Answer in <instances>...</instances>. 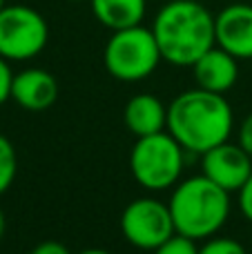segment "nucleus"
Here are the masks:
<instances>
[{"instance_id":"nucleus-1","label":"nucleus","mask_w":252,"mask_h":254,"mask_svg":"<svg viewBox=\"0 0 252 254\" xmlns=\"http://www.w3.org/2000/svg\"><path fill=\"white\" fill-rule=\"evenodd\" d=\"M235 125L230 103L223 94L208 89H188L168 105V131L186 152L205 154L228 140Z\"/></svg>"},{"instance_id":"nucleus-2","label":"nucleus","mask_w":252,"mask_h":254,"mask_svg":"<svg viewBox=\"0 0 252 254\" xmlns=\"http://www.w3.org/2000/svg\"><path fill=\"white\" fill-rule=\"evenodd\" d=\"M161 58L174 67H192L210 47L217 45L214 16L196 0H170L154 18Z\"/></svg>"},{"instance_id":"nucleus-3","label":"nucleus","mask_w":252,"mask_h":254,"mask_svg":"<svg viewBox=\"0 0 252 254\" xmlns=\"http://www.w3.org/2000/svg\"><path fill=\"white\" fill-rule=\"evenodd\" d=\"M174 230L188 239H210L230 216V192L210 181L205 174L186 179L170 196Z\"/></svg>"},{"instance_id":"nucleus-4","label":"nucleus","mask_w":252,"mask_h":254,"mask_svg":"<svg viewBox=\"0 0 252 254\" xmlns=\"http://www.w3.org/2000/svg\"><path fill=\"white\" fill-rule=\"evenodd\" d=\"M186 149L170 131L136 138L129 154V167L138 185L150 192L174 188L181 179Z\"/></svg>"},{"instance_id":"nucleus-5","label":"nucleus","mask_w":252,"mask_h":254,"mask_svg":"<svg viewBox=\"0 0 252 254\" xmlns=\"http://www.w3.org/2000/svg\"><path fill=\"white\" fill-rule=\"evenodd\" d=\"M103 61H105V69L114 78L136 83L147 78L163 58L152 27L147 29L143 25H136L112 31L103 52Z\"/></svg>"},{"instance_id":"nucleus-6","label":"nucleus","mask_w":252,"mask_h":254,"mask_svg":"<svg viewBox=\"0 0 252 254\" xmlns=\"http://www.w3.org/2000/svg\"><path fill=\"white\" fill-rule=\"evenodd\" d=\"M47 40V20L34 7L4 4L0 9V56L4 61H31L45 49Z\"/></svg>"},{"instance_id":"nucleus-7","label":"nucleus","mask_w":252,"mask_h":254,"mask_svg":"<svg viewBox=\"0 0 252 254\" xmlns=\"http://www.w3.org/2000/svg\"><path fill=\"white\" fill-rule=\"evenodd\" d=\"M121 230L134 248L152 252L177 234L170 205L152 196H141L125 207Z\"/></svg>"},{"instance_id":"nucleus-8","label":"nucleus","mask_w":252,"mask_h":254,"mask_svg":"<svg viewBox=\"0 0 252 254\" xmlns=\"http://www.w3.org/2000/svg\"><path fill=\"white\" fill-rule=\"evenodd\" d=\"M203 174L228 192H239L252 174V156L239 143L223 140L217 147L201 154Z\"/></svg>"},{"instance_id":"nucleus-9","label":"nucleus","mask_w":252,"mask_h":254,"mask_svg":"<svg viewBox=\"0 0 252 254\" xmlns=\"http://www.w3.org/2000/svg\"><path fill=\"white\" fill-rule=\"evenodd\" d=\"M217 45L235 58H252V4L235 2L214 16Z\"/></svg>"},{"instance_id":"nucleus-10","label":"nucleus","mask_w":252,"mask_h":254,"mask_svg":"<svg viewBox=\"0 0 252 254\" xmlns=\"http://www.w3.org/2000/svg\"><path fill=\"white\" fill-rule=\"evenodd\" d=\"M58 98V83L49 71L29 67L18 74H13L11 80V101L18 103L22 110L43 112L56 103Z\"/></svg>"},{"instance_id":"nucleus-11","label":"nucleus","mask_w":252,"mask_h":254,"mask_svg":"<svg viewBox=\"0 0 252 254\" xmlns=\"http://www.w3.org/2000/svg\"><path fill=\"white\" fill-rule=\"evenodd\" d=\"M237 61L239 58L228 54L219 45L210 47L192 65L196 87L208 89V92H217V94H226L228 89L235 87L237 78H239V63Z\"/></svg>"},{"instance_id":"nucleus-12","label":"nucleus","mask_w":252,"mask_h":254,"mask_svg":"<svg viewBox=\"0 0 252 254\" xmlns=\"http://www.w3.org/2000/svg\"><path fill=\"white\" fill-rule=\"evenodd\" d=\"M123 119L127 129L136 138L152 136L168 129V107L154 96V94H136L125 105Z\"/></svg>"},{"instance_id":"nucleus-13","label":"nucleus","mask_w":252,"mask_h":254,"mask_svg":"<svg viewBox=\"0 0 252 254\" xmlns=\"http://www.w3.org/2000/svg\"><path fill=\"white\" fill-rule=\"evenodd\" d=\"M96 20L112 31L136 27L145 18L147 0H89Z\"/></svg>"},{"instance_id":"nucleus-14","label":"nucleus","mask_w":252,"mask_h":254,"mask_svg":"<svg viewBox=\"0 0 252 254\" xmlns=\"http://www.w3.org/2000/svg\"><path fill=\"white\" fill-rule=\"evenodd\" d=\"M18 172V154L13 149L11 140L0 134V194L11 188Z\"/></svg>"},{"instance_id":"nucleus-15","label":"nucleus","mask_w":252,"mask_h":254,"mask_svg":"<svg viewBox=\"0 0 252 254\" xmlns=\"http://www.w3.org/2000/svg\"><path fill=\"white\" fill-rule=\"evenodd\" d=\"M199 254H248L239 241L228 237H210L199 248Z\"/></svg>"},{"instance_id":"nucleus-16","label":"nucleus","mask_w":252,"mask_h":254,"mask_svg":"<svg viewBox=\"0 0 252 254\" xmlns=\"http://www.w3.org/2000/svg\"><path fill=\"white\" fill-rule=\"evenodd\" d=\"M154 254H199V248H196L194 239H188L183 234H174L161 248H156Z\"/></svg>"},{"instance_id":"nucleus-17","label":"nucleus","mask_w":252,"mask_h":254,"mask_svg":"<svg viewBox=\"0 0 252 254\" xmlns=\"http://www.w3.org/2000/svg\"><path fill=\"white\" fill-rule=\"evenodd\" d=\"M11 80H13V71L9 67V61H4L0 56V105L11 98Z\"/></svg>"},{"instance_id":"nucleus-18","label":"nucleus","mask_w":252,"mask_h":254,"mask_svg":"<svg viewBox=\"0 0 252 254\" xmlns=\"http://www.w3.org/2000/svg\"><path fill=\"white\" fill-rule=\"evenodd\" d=\"M239 210H241V214L246 216V219L252 223V174H250V179L244 183V188L239 190Z\"/></svg>"},{"instance_id":"nucleus-19","label":"nucleus","mask_w":252,"mask_h":254,"mask_svg":"<svg viewBox=\"0 0 252 254\" xmlns=\"http://www.w3.org/2000/svg\"><path fill=\"white\" fill-rule=\"evenodd\" d=\"M239 145L252 156V112L246 116L239 127Z\"/></svg>"},{"instance_id":"nucleus-20","label":"nucleus","mask_w":252,"mask_h":254,"mask_svg":"<svg viewBox=\"0 0 252 254\" xmlns=\"http://www.w3.org/2000/svg\"><path fill=\"white\" fill-rule=\"evenodd\" d=\"M31 254H71L61 241H43L31 250Z\"/></svg>"},{"instance_id":"nucleus-21","label":"nucleus","mask_w":252,"mask_h":254,"mask_svg":"<svg viewBox=\"0 0 252 254\" xmlns=\"http://www.w3.org/2000/svg\"><path fill=\"white\" fill-rule=\"evenodd\" d=\"M4 228H7V221H4V212H2V207H0V239L4 237Z\"/></svg>"},{"instance_id":"nucleus-22","label":"nucleus","mask_w":252,"mask_h":254,"mask_svg":"<svg viewBox=\"0 0 252 254\" xmlns=\"http://www.w3.org/2000/svg\"><path fill=\"white\" fill-rule=\"evenodd\" d=\"M80 254H112V252H107V250H96V248H94V250H85V252H80Z\"/></svg>"},{"instance_id":"nucleus-23","label":"nucleus","mask_w":252,"mask_h":254,"mask_svg":"<svg viewBox=\"0 0 252 254\" xmlns=\"http://www.w3.org/2000/svg\"><path fill=\"white\" fill-rule=\"evenodd\" d=\"M69 2H85V0H69Z\"/></svg>"},{"instance_id":"nucleus-24","label":"nucleus","mask_w":252,"mask_h":254,"mask_svg":"<svg viewBox=\"0 0 252 254\" xmlns=\"http://www.w3.org/2000/svg\"><path fill=\"white\" fill-rule=\"evenodd\" d=\"M4 7V0H0V9H2Z\"/></svg>"}]
</instances>
